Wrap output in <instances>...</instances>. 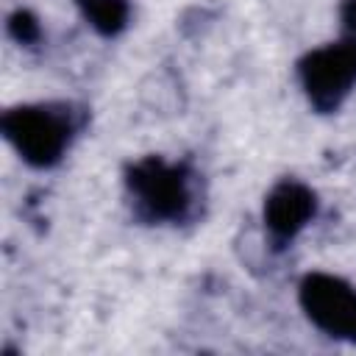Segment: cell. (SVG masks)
<instances>
[{
    "instance_id": "cell-1",
    "label": "cell",
    "mask_w": 356,
    "mask_h": 356,
    "mask_svg": "<svg viewBox=\"0 0 356 356\" xmlns=\"http://www.w3.org/2000/svg\"><path fill=\"white\" fill-rule=\"evenodd\" d=\"M122 189L134 220L142 225H186L203 217L206 184L200 170L186 159L161 153L128 161Z\"/></svg>"
},
{
    "instance_id": "cell-2",
    "label": "cell",
    "mask_w": 356,
    "mask_h": 356,
    "mask_svg": "<svg viewBox=\"0 0 356 356\" xmlns=\"http://www.w3.org/2000/svg\"><path fill=\"white\" fill-rule=\"evenodd\" d=\"M86 122L89 111L75 100H36L6 108L0 131L28 167L50 170L64 161Z\"/></svg>"
},
{
    "instance_id": "cell-3",
    "label": "cell",
    "mask_w": 356,
    "mask_h": 356,
    "mask_svg": "<svg viewBox=\"0 0 356 356\" xmlns=\"http://www.w3.org/2000/svg\"><path fill=\"white\" fill-rule=\"evenodd\" d=\"M298 86L317 114H334L356 89V50L345 42L317 44L295 64Z\"/></svg>"
},
{
    "instance_id": "cell-4",
    "label": "cell",
    "mask_w": 356,
    "mask_h": 356,
    "mask_svg": "<svg viewBox=\"0 0 356 356\" xmlns=\"http://www.w3.org/2000/svg\"><path fill=\"white\" fill-rule=\"evenodd\" d=\"M298 306L320 334L356 345V284L328 270H312L298 281Z\"/></svg>"
},
{
    "instance_id": "cell-5",
    "label": "cell",
    "mask_w": 356,
    "mask_h": 356,
    "mask_svg": "<svg viewBox=\"0 0 356 356\" xmlns=\"http://www.w3.org/2000/svg\"><path fill=\"white\" fill-rule=\"evenodd\" d=\"M317 209V192L300 178H278L267 189L261 203V231L275 253H284L312 225Z\"/></svg>"
},
{
    "instance_id": "cell-6",
    "label": "cell",
    "mask_w": 356,
    "mask_h": 356,
    "mask_svg": "<svg viewBox=\"0 0 356 356\" xmlns=\"http://www.w3.org/2000/svg\"><path fill=\"white\" fill-rule=\"evenodd\" d=\"M136 97L156 117H178L186 108V83L178 70L159 64L139 81Z\"/></svg>"
},
{
    "instance_id": "cell-7",
    "label": "cell",
    "mask_w": 356,
    "mask_h": 356,
    "mask_svg": "<svg viewBox=\"0 0 356 356\" xmlns=\"http://www.w3.org/2000/svg\"><path fill=\"white\" fill-rule=\"evenodd\" d=\"M86 25L106 39L120 36L131 22V3L128 0H72Z\"/></svg>"
},
{
    "instance_id": "cell-8",
    "label": "cell",
    "mask_w": 356,
    "mask_h": 356,
    "mask_svg": "<svg viewBox=\"0 0 356 356\" xmlns=\"http://www.w3.org/2000/svg\"><path fill=\"white\" fill-rule=\"evenodd\" d=\"M6 28H8V36L22 47H36L44 36L42 22L31 8H14L6 19Z\"/></svg>"
},
{
    "instance_id": "cell-9",
    "label": "cell",
    "mask_w": 356,
    "mask_h": 356,
    "mask_svg": "<svg viewBox=\"0 0 356 356\" xmlns=\"http://www.w3.org/2000/svg\"><path fill=\"white\" fill-rule=\"evenodd\" d=\"M339 19H342V36L339 39H345L356 50V0H345L342 3Z\"/></svg>"
}]
</instances>
